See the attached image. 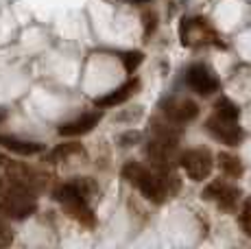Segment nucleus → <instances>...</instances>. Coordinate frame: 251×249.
Here are the masks:
<instances>
[{
  "label": "nucleus",
  "instance_id": "20e7f679",
  "mask_svg": "<svg viewBox=\"0 0 251 249\" xmlns=\"http://www.w3.org/2000/svg\"><path fill=\"white\" fill-rule=\"evenodd\" d=\"M179 164L192 181H203L214 169V157L207 149H190L179 155Z\"/></svg>",
  "mask_w": 251,
  "mask_h": 249
},
{
  "label": "nucleus",
  "instance_id": "aec40b11",
  "mask_svg": "<svg viewBox=\"0 0 251 249\" xmlns=\"http://www.w3.org/2000/svg\"><path fill=\"white\" fill-rule=\"evenodd\" d=\"M4 186H7V181H4V179H0V193H2V190H4Z\"/></svg>",
  "mask_w": 251,
  "mask_h": 249
},
{
  "label": "nucleus",
  "instance_id": "423d86ee",
  "mask_svg": "<svg viewBox=\"0 0 251 249\" xmlns=\"http://www.w3.org/2000/svg\"><path fill=\"white\" fill-rule=\"evenodd\" d=\"M205 129H207V133H210L214 140L223 142V145H227V147H236L245 136L243 129L238 127V123L236 121H225V118L216 116V114L207 118Z\"/></svg>",
  "mask_w": 251,
  "mask_h": 249
},
{
  "label": "nucleus",
  "instance_id": "6e6552de",
  "mask_svg": "<svg viewBox=\"0 0 251 249\" xmlns=\"http://www.w3.org/2000/svg\"><path fill=\"white\" fill-rule=\"evenodd\" d=\"M164 114H166L168 121L177 123V124H183V123H190L199 116V105L195 100H188V99H181V100H171V103L164 107Z\"/></svg>",
  "mask_w": 251,
  "mask_h": 249
},
{
  "label": "nucleus",
  "instance_id": "f3484780",
  "mask_svg": "<svg viewBox=\"0 0 251 249\" xmlns=\"http://www.w3.org/2000/svg\"><path fill=\"white\" fill-rule=\"evenodd\" d=\"M13 243V229L0 219V247H9Z\"/></svg>",
  "mask_w": 251,
  "mask_h": 249
},
{
  "label": "nucleus",
  "instance_id": "f8f14e48",
  "mask_svg": "<svg viewBox=\"0 0 251 249\" xmlns=\"http://www.w3.org/2000/svg\"><path fill=\"white\" fill-rule=\"evenodd\" d=\"M79 153H83V147L76 145V142H66V145H59L57 149H52L48 153L46 160L48 162H61V160H68L70 155H79Z\"/></svg>",
  "mask_w": 251,
  "mask_h": 249
},
{
  "label": "nucleus",
  "instance_id": "1a4fd4ad",
  "mask_svg": "<svg viewBox=\"0 0 251 249\" xmlns=\"http://www.w3.org/2000/svg\"><path fill=\"white\" fill-rule=\"evenodd\" d=\"M103 114L100 112H90V114H83L79 116L76 121H70V123H64L59 127V136H83V133L92 131L96 124L100 123Z\"/></svg>",
  "mask_w": 251,
  "mask_h": 249
},
{
  "label": "nucleus",
  "instance_id": "6ab92c4d",
  "mask_svg": "<svg viewBox=\"0 0 251 249\" xmlns=\"http://www.w3.org/2000/svg\"><path fill=\"white\" fill-rule=\"evenodd\" d=\"M7 162H9V157L4 155V153H0V166H4V164H7Z\"/></svg>",
  "mask_w": 251,
  "mask_h": 249
},
{
  "label": "nucleus",
  "instance_id": "ddd939ff",
  "mask_svg": "<svg viewBox=\"0 0 251 249\" xmlns=\"http://www.w3.org/2000/svg\"><path fill=\"white\" fill-rule=\"evenodd\" d=\"M214 114H216V116H221V118H225V121H238V118H240L238 105H234L227 97H221L219 100H216Z\"/></svg>",
  "mask_w": 251,
  "mask_h": 249
},
{
  "label": "nucleus",
  "instance_id": "9d476101",
  "mask_svg": "<svg viewBox=\"0 0 251 249\" xmlns=\"http://www.w3.org/2000/svg\"><path fill=\"white\" fill-rule=\"evenodd\" d=\"M138 88H140V81L131 79V81H127V83H123L120 88H116L114 92H109V94H105V97L96 99L94 103H96V107H116V105H123Z\"/></svg>",
  "mask_w": 251,
  "mask_h": 249
},
{
  "label": "nucleus",
  "instance_id": "7ed1b4c3",
  "mask_svg": "<svg viewBox=\"0 0 251 249\" xmlns=\"http://www.w3.org/2000/svg\"><path fill=\"white\" fill-rule=\"evenodd\" d=\"M179 37L183 46L221 44L216 31L207 25V20H203V18H183L179 26Z\"/></svg>",
  "mask_w": 251,
  "mask_h": 249
},
{
  "label": "nucleus",
  "instance_id": "0eeeda50",
  "mask_svg": "<svg viewBox=\"0 0 251 249\" xmlns=\"http://www.w3.org/2000/svg\"><path fill=\"white\" fill-rule=\"evenodd\" d=\"M201 197L207 199V201H216L219 208H223V210H234L236 203H238L240 190L234 188V186L223 184V181H212V184L203 190Z\"/></svg>",
  "mask_w": 251,
  "mask_h": 249
},
{
  "label": "nucleus",
  "instance_id": "f03ea898",
  "mask_svg": "<svg viewBox=\"0 0 251 249\" xmlns=\"http://www.w3.org/2000/svg\"><path fill=\"white\" fill-rule=\"evenodd\" d=\"M35 210H37L35 193L7 181L4 190L0 193V214L22 221V219H28L31 214H35Z\"/></svg>",
  "mask_w": 251,
  "mask_h": 249
},
{
  "label": "nucleus",
  "instance_id": "9b49d317",
  "mask_svg": "<svg viewBox=\"0 0 251 249\" xmlns=\"http://www.w3.org/2000/svg\"><path fill=\"white\" fill-rule=\"evenodd\" d=\"M0 145L4 149L18 153V155H37V153L44 151L42 142H28V140H20L16 136H0Z\"/></svg>",
  "mask_w": 251,
  "mask_h": 249
},
{
  "label": "nucleus",
  "instance_id": "a211bd4d",
  "mask_svg": "<svg viewBox=\"0 0 251 249\" xmlns=\"http://www.w3.org/2000/svg\"><path fill=\"white\" fill-rule=\"evenodd\" d=\"M144 20H147V31H144V33L149 35V33L155 28V16H153V13H151V16H144Z\"/></svg>",
  "mask_w": 251,
  "mask_h": 249
},
{
  "label": "nucleus",
  "instance_id": "dca6fc26",
  "mask_svg": "<svg viewBox=\"0 0 251 249\" xmlns=\"http://www.w3.org/2000/svg\"><path fill=\"white\" fill-rule=\"evenodd\" d=\"M240 227H243V232L251 236V199L245 201L243 205V212H240Z\"/></svg>",
  "mask_w": 251,
  "mask_h": 249
},
{
  "label": "nucleus",
  "instance_id": "2eb2a0df",
  "mask_svg": "<svg viewBox=\"0 0 251 249\" xmlns=\"http://www.w3.org/2000/svg\"><path fill=\"white\" fill-rule=\"evenodd\" d=\"M142 59H144V55L140 50H131V52H125L123 55V64H125V70L127 73H133V70L138 68L140 64H142Z\"/></svg>",
  "mask_w": 251,
  "mask_h": 249
},
{
  "label": "nucleus",
  "instance_id": "412c9836",
  "mask_svg": "<svg viewBox=\"0 0 251 249\" xmlns=\"http://www.w3.org/2000/svg\"><path fill=\"white\" fill-rule=\"evenodd\" d=\"M129 2H136V4H142V2H149V0H129Z\"/></svg>",
  "mask_w": 251,
  "mask_h": 249
},
{
  "label": "nucleus",
  "instance_id": "4468645a",
  "mask_svg": "<svg viewBox=\"0 0 251 249\" xmlns=\"http://www.w3.org/2000/svg\"><path fill=\"white\" fill-rule=\"evenodd\" d=\"M219 164L223 169V173L227 177H240L243 175V164L236 155H229V153H221L219 155Z\"/></svg>",
  "mask_w": 251,
  "mask_h": 249
},
{
  "label": "nucleus",
  "instance_id": "f257e3e1",
  "mask_svg": "<svg viewBox=\"0 0 251 249\" xmlns=\"http://www.w3.org/2000/svg\"><path fill=\"white\" fill-rule=\"evenodd\" d=\"M123 177L129 184L136 186L140 193L153 203H164V199L177 195V190H179V179L166 166H162L157 173H153V171H149L147 166L138 164V162H127L123 166Z\"/></svg>",
  "mask_w": 251,
  "mask_h": 249
},
{
  "label": "nucleus",
  "instance_id": "39448f33",
  "mask_svg": "<svg viewBox=\"0 0 251 249\" xmlns=\"http://www.w3.org/2000/svg\"><path fill=\"white\" fill-rule=\"evenodd\" d=\"M186 81L201 97H212V94L219 92V88H221L219 79H216L214 73H212L205 64H192L186 73Z\"/></svg>",
  "mask_w": 251,
  "mask_h": 249
}]
</instances>
